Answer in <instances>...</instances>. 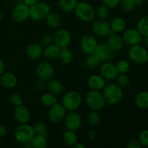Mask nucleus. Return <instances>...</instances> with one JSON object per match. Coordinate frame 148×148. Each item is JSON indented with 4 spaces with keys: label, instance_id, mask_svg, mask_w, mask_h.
<instances>
[{
    "label": "nucleus",
    "instance_id": "1",
    "mask_svg": "<svg viewBox=\"0 0 148 148\" xmlns=\"http://www.w3.org/2000/svg\"><path fill=\"white\" fill-rule=\"evenodd\" d=\"M102 93L106 104L111 106L119 103L124 96L123 88L114 82L106 83V86L102 90Z\"/></svg>",
    "mask_w": 148,
    "mask_h": 148
},
{
    "label": "nucleus",
    "instance_id": "2",
    "mask_svg": "<svg viewBox=\"0 0 148 148\" xmlns=\"http://www.w3.org/2000/svg\"><path fill=\"white\" fill-rule=\"evenodd\" d=\"M74 12L77 18L84 23H90L95 18V10L91 4L85 1L77 2Z\"/></svg>",
    "mask_w": 148,
    "mask_h": 148
},
{
    "label": "nucleus",
    "instance_id": "3",
    "mask_svg": "<svg viewBox=\"0 0 148 148\" xmlns=\"http://www.w3.org/2000/svg\"><path fill=\"white\" fill-rule=\"evenodd\" d=\"M33 126L27 124H20L16 128L14 132V139L19 144L26 145L30 143L35 136Z\"/></svg>",
    "mask_w": 148,
    "mask_h": 148
},
{
    "label": "nucleus",
    "instance_id": "4",
    "mask_svg": "<svg viewBox=\"0 0 148 148\" xmlns=\"http://www.w3.org/2000/svg\"><path fill=\"white\" fill-rule=\"evenodd\" d=\"M82 102V96L79 92L77 90H69L63 95L62 104L66 111H76L81 106Z\"/></svg>",
    "mask_w": 148,
    "mask_h": 148
},
{
    "label": "nucleus",
    "instance_id": "5",
    "mask_svg": "<svg viewBox=\"0 0 148 148\" xmlns=\"http://www.w3.org/2000/svg\"><path fill=\"white\" fill-rule=\"evenodd\" d=\"M85 102L87 106L91 110L94 111H100L106 105V101L102 92L95 90H90L87 92Z\"/></svg>",
    "mask_w": 148,
    "mask_h": 148
},
{
    "label": "nucleus",
    "instance_id": "6",
    "mask_svg": "<svg viewBox=\"0 0 148 148\" xmlns=\"http://www.w3.org/2000/svg\"><path fill=\"white\" fill-rule=\"evenodd\" d=\"M130 47L128 56L132 62L137 64H143L147 62L148 51L145 46L140 43Z\"/></svg>",
    "mask_w": 148,
    "mask_h": 148
},
{
    "label": "nucleus",
    "instance_id": "7",
    "mask_svg": "<svg viewBox=\"0 0 148 148\" xmlns=\"http://www.w3.org/2000/svg\"><path fill=\"white\" fill-rule=\"evenodd\" d=\"M51 12L49 4L43 1H38L34 5L30 7V17L36 22L42 21Z\"/></svg>",
    "mask_w": 148,
    "mask_h": 148
},
{
    "label": "nucleus",
    "instance_id": "8",
    "mask_svg": "<svg viewBox=\"0 0 148 148\" xmlns=\"http://www.w3.org/2000/svg\"><path fill=\"white\" fill-rule=\"evenodd\" d=\"M49 108H50L48 112V118L51 122L58 124L64 121L67 111L62 103L57 102Z\"/></svg>",
    "mask_w": 148,
    "mask_h": 148
},
{
    "label": "nucleus",
    "instance_id": "9",
    "mask_svg": "<svg viewBox=\"0 0 148 148\" xmlns=\"http://www.w3.org/2000/svg\"><path fill=\"white\" fill-rule=\"evenodd\" d=\"M53 43L60 49L69 47L72 43V36L66 29L58 28L53 35Z\"/></svg>",
    "mask_w": 148,
    "mask_h": 148
},
{
    "label": "nucleus",
    "instance_id": "10",
    "mask_svg": "<svg viewBox=\"0 0 148 148\" xmlns=\"http://www.w3.org/2000/svg\"><path fill=\"white\" fill-rule=\"evenodd\" d=\"M63 121L66 130L75 132L79 130L82 124V116L75 111L66 113Z\"/></svg>",
    "mask_w": 148,
    "mask_h": 148
},
{
    "label": "nucleus",
    "instance_id": "11",
    "mask_svg": "<svg viewBox=\"0 0 148 148\" xmlns=\"http://www.w3.org/2000/svg\"><path fill=\"white\" fill-rule=\"evenodd\" d=\"M115 52L109 47L106 43H98L94 51V54L101 61V63L106 62H111L114 57Z\"/></svg>",
    "mask_w": 148,
    "mask_h": 148
},
{
    "label": "nucleus",
    "instance_id": "12",
    "mask_svg": "<svg viewBox=\"0 0 148 148\" xmlns=\"http://www.w3.org/2000/svg\"><path fill=\"white\" fill-rule=\"evenodd\" d=\"M36 75L40 79L47 82L51 79L54 74L53 66L50 62H41L38 64L36 69Z\"/></svg>",
    "mask_w": 148,
    "mask_h": 148
},
{
    "label": "nucleus",
    "instance_id": "13",
    "mask_svg": "<svg viewBox=\"0 0 148 148\" xmlns=\"http://www.w3.org/2000/svg\"><path fill=\"white\" fill-rule=\"evenodd\" d=\"M12 17L16 23H23L30 17V7L23 2L16 4L12 10Z\"/></svg>",
    "mask_w": 148,
    "mask_h": 148
},
{
    "label": "nucleus",
    "instance_id": "14",
    "mask_svg": "<svg viewBox=\"0 0 148 148\" xmlns=\"http://www.w3.org/2000/svg\"><path fill=\"white\" fill-rule=\"evenodd\" d=\"M98 44V40L93 35H84L80 40L81 50L86 55L93 53Z\"/></svg>",
    "mask_w": 148,
    "mask_h": 148
},
{
    "label": "nucleus",
    "instance_id": "15",
    "mask_svg": "<svg viewBox=\"0 0 148 148\" xmlns=\"http://www.w3.org/2000/svg\"><path fill=\"white\" fill-rule=\"evenodd\" d=\"M92 31L97 37H107L111 32V27L108 22L106 20H94L92 24Z\"/></svg>",
    "mask_w": 148,
    "mask_h": 148
},
{
    "label": "nucleus",
    "instance_id": "16",
    "mask_svg": "<svg viewBox=\"0 0 148 148\" xmlns=\"http://www.w3.org/2000/svg\"><path fill=\"white\" fill-rule=\"evenodd\" d=\"M121 37L124 44L129 46L140 44L143 40V36L137 28H130L124 30Z\"/></svg>",
    "mask_w": 148,
    "mask_h": 148
},
{
    "label": "nucleus",
    "instance_id": "17",
    "mask_svg": "<svg viewBox=\"0 0 148 148\" xmlns=\"http://www.w3.org/2000/svg\"><path fill=\"white\" fill-rule=\"evenodd\" d=\"M99 72L100 75L106 81L115 80L118 75L115 64L110 62L101 63L99 66Z\"/></svg>",
    "mask_w": 148,
    "mask_h": 148
},
{
    "label": "nucleus",
    "instance_id": "18",
    "mask_svg": "<svg viewBox=\"0 0 148 148\" xmlns=\"http://www.w3.org/2000/svg\"><path fill=\"white\" fill-rule=\"evenodd\" d=\"M13 116L15 121L20 124H27L31 119V114L28 108L22 104L14 108Z\"/></svg>",
    "mask_w": 148,
    "mask_h": 148
},
{
    "label": "nucleus",
    "instance_id": "19",
    "mask_svg": "<svg viewBox=\"0 0 148 148\" xmlns=\"http://www.w3.org/2000/svg\"><path fill=\"white\" fill-rule=\"evenodd\" d=\"M106 43L114 52L120 51L124 48V43L123 41L122 37L119 35V33L111 32L107 36Z\"/></svg>",
    "mask_w": 148,
    "mask_h": 148
},
{
    "label": "nucleus",
    "instance_id": "20",
    "mask_svg": "<svg viewBox=\"0 0 148 148\" xmlns=\"http://www.w3.org/2000/svg\"><path fill=\"white\" fill-rule=\"evenodd\" d=\"M17 76L12 72H4L0 75V84L7 89L14 88L17 85Z\"/></svg>",
    "mask_w": 148,
    "mask_h": 148
},
{
    "label": "nucleus",
    "instance_id": "21",
    "mask_svg": "<svg viewBox=\"0 0 148 148\" xmlns=\"http://www.w3.org/2000/svg\"><path fill=\"white\" fill-rule=\"evenodd\" d=\"M106 85V80L101 75H91L88 79V85L90 90L101 91Z\"/></svg>",
    "mask_w": 148,
    "mask_h": 148
},
{
    "label": "nucleus",
    "instance_id": "22",
    "mask_svg": "<svg viewBox=\"0 0 148 148\" xmlns=\"http://www.w3.org/2000/svg\"><path fill=\"white\" fill-rule=\"evenodd\" d=\"M43 46L38 43H33L29 45L26 49V55L32 60H36L43 55Z\"/></svg>",
    "mask_w": 148,
    "mask_h": 148
},
{
    "label": "nucleus",
    "instance_id": "23",
    "mask_svg": "<svg viewBox=\"0 0 148 148\" xmlns=\"http://www.w3.org/2000/svg\"><path fill=\"white\" fill-rule=\"evenodd\" d=\"M60 49L59 46L53 43L43 48V55L48 60H55L59 58Z\"/></svg>",
    "mask_w": 148,
    "mask_h": 148
},
{
    "label": "nucleus",
    "instance_id": "24",
    "mask_svg": "<svg viewBox=\"0 0 148 148\" xmlns=\"http://www.w3.org/2000/svg\"><path fill=\"white\" fill-rule=\"evenodd\" d=\"M46 88L48 92L55 95H59L62 93L64 90V86L62 82L56 79H50L46 83Z\"/></svg>",
    "mask_w": 148,
    "mask_h": 148
},
{
    "label": "nucleus",
    "instance_id": "25",
    "mask_svg": "<svg viewBox=\"0 0 148 148\" xmlns=\"http://www.w3.org/2000/svg\"><path fill=\"white\" fill-rule=\"evenodd\" d=\"M111 32L119 33L124 32L127 27V23L122 17H116L111 20L109 23Z\"/></svg>",
    "mask_w": 148,
    "mask_h": 148
},
{
    "label": "nucleus",
    "instance_id": "26",
    "mask_svg": "<svg viewBox=\"0 0 148 148\" xmlns=\"http://www.w3.org/2000/svg\"><path fill=\"white\" fill-rule=\"evenodd\" d=\"M45 20H46V24L49 27L57 28L58 27H59L61 23H62V17L59 15V13L51 11L46 16Z\"/></svg>",
    "mask_w": 148,
    "mask_h": 148
},
{
    "label": "nucleus",
    "instance_id": "27",
    "mask_svg": "<svg viewBox=\"0 0 148 148\" xmlns=\"http://www.w3.org/2000/svg\"><path fill=\"white\" fill-rule=\"evenodd\" d=\"M135 104L140 109L148 108V91L143 90L138 92L135 97Z\"/></svg>",
    "mask_w": 148,
    "mask_h": 148
},
{
    "label": "nucleus",
    "instance_id": "28",
    "mask_svg": "<svg viewBox=\"0 0 148 148\" xmlns=\"http://www.w3.org/2000/svg\"><path fill=\"white\" fill-rule=\"evenodd\" d=\"M62 138L65 145L69 147H72L78 142L77 134L75 131H72V130H66V131L63 133Z\"/></svg>",
    "mask_w": 148,
    "mask_h": 148
},
{
    "label": "nucleus",
    "instance_id": "29",
    "mask_svg": "<svg viewBox=\"0 0 148 148\" xmlns=\"http://www.w3.org/2000/svg\"><path fill=\"white\" fill-rule=\"evenodd\" d=\"M48 144L46 135L35 134L34 137L30 142V147L34 148H45Z\"/></svg>",
    "mask_w": 148,
    "mask_h": 148
},
{
    "label": "nucleus",
    "instance_id": "30",
    "mask_svg": "<svg viewBox=\"0 0 148 148\" xmlns=\"http://www.w3.org/2000/svg\"><path fill=\"white\" fill-rule=\"evenodd\" d=\"M77 2V0H59L58 6L64 12H70L74 11Z\"/></svg>",
    "mask_w": 148,
    "mask_h": 148
},
{
    "label": "nucleus",
    "instance_id": "31",
    "mask_svg": "<svg viewBox=\"0 0 148 148\" xmlns=\"http://www.w3.org/2000/svg\"><path fill=\"white\" fill-rule=\"evenodd\" d=\"M60 62L64 64H68L71 63L73 60V53L69 49V47L62 48L60 49L59 58Z\"/></svg>",
    "mask_w": 148,
    "mask_h": 148
},
{
    "label": "nucleus",
    "instance_id": "32",
    "mask_svg": "<svg viewBox=\"0 0 148 148\" xmlns=\"http://www.w3.org/2000/svg\"><path fill=\"white\" fill-rule=\"evenodd\" d=\"M137 30L143 37L148 36V15L142 17L137 23Z\"/></svg>",
    "mask_w": 148,
    "mask_h": 148
},
{
    "label": "nucleus",
    "instance_id": "33",
    "mask_svg": "<svg viewBox=\"0 0 148 148\" xmlns=\"http://www.w3.org/2000/svg\"><path fill=\"white\" fill-rule=\"evenodd\" d=\"M40 102L45 106L51 107L57 103V98H56V95L51 92H45L40 96Z\"/></svg>",
    "mask_w": 148,
    "mask_h": 148
},
{
    "label": "nucleus",
    "instance_id": "34",
    "mask_svg": "<svg viewBox=\"0 0 148 148\" xmlns=\"http://www.w3.org/2000/svg\"><path fill=\"white\" fill-rule=\"evenodd\" d=\"M87 121L88 124L92 127L98 125L101 121V116L98 113V111L91 110L87 116Z\"/></svg>",
    "mask_w": 148,
    "mask_h": 148
},
{
    "label": "nucleus",
    "instance_id": "35",
    "mask_svg": "<svg viewBox=\"0 0 148 148\" xmlns=\"http://www.w3.org/2000/svg\"><path fill=\"white\" fill-rule=\"evenodd\" d=\"M110 14V9L105 4H102L95 10V17L101 20H106Z\"/></svg>",
    "mask_w": 148,
    "mask_h": 148
},
{
    "label": "nucleus",
    "instance_id": "36",
    "mask_svg": "<svg viewBox=\"0 0 148 148\" xmlns=\"http://www.w3.org/2000/svg\"><path fill=\"white\" fill-rule=\"evenodd\" d=\"M101 64V61L95 56L94 53L88 54L85 58V64L91 69H95L97 67H99Z\"/></svg>",
    "mask_w": 148,
    "mask_h": 148
},
{
    "label": "nucleus",
    "instance_id": "37",
    "mask_svg": "<svg viewBox=\"0 0 148 148\" xmlns=\"http://www.w3.org/2000/svg\"><path fill=\"white\" fill-rule=\"evenodd\" d=\"M115 80L116 83L122 88H127L130 85V82H131L130 77L127 74L124 73H118Z\"/></svg>",
    "mask_w": 148,
    "mask_h": 148
},
{
    "label": "nucleus",
    "instance_id": "38",
    "mask_svg": "<svg viewBox=\"0 0 148 148\" xmlns=\"http://www.w3.org/2000/svg\"><path fill=\"white\" fill-rule=\"evenodd\" d=\"M118 73L127 74L130 70V64L125 59H121L118 61L115 64Z\"/></svg>",
    "mask_w": 148,
    "mask_h": 148
},
{
    "label": "nucleus",
    "instance_id": "39",
    "mask_svg": "<svg viewBox=\"0 0 148 148\" xmlns=\"http://www.w3.org/2000/svg\"><path fill=\"white\" fill-rule=\"evenodd\" d=\"M120 5L121 9L127 12L133 11L137 6L136 0H121Z\"/></svg>",
    "mask_w": 148,
    "mask_h": 148
},
{
    "label": "nucleus",
    "instance_id": "40",
    "mask_svg": "<svg viewBox=\"0 0 148 148\" xmlns=\"http://www.w3.org/2000/svg\"><path fill=\"white\" fill-rule=\"evenodd\" d=\"M9 101H10V103L14 107L22 105L23 104V98H22L21 95L18 92H13L9 95Z\"/></svg>",
    "mask_w": 148,
    "mask_h": 148
},
{
    "label": "nucleus",
    "instance_id": "41",
    "mask_svg": "<svg viewBox=\"0 0 148 148\" xmlns=\"http://www.w3.org/2000/svg\"><path fill=\"white\" fill-rule=\"evenodd\" d=\"M35 134H42V135H46L47 134V127L46 124L43 121H38L33 125Z\"/></svg>",
    "mask_w": 148,
    "mask_h": 148
},
{
    "label": "nucleus",
    "instance_id": "42",
    "mask_svg": "<svg viewBox=\"0 0 148 148\" xmlns=\"http://www.w3.org/2000/svg\"><path fill=\"white\" fill-rule=\"evenodd\" d=\"M138 140L142 147H148V130H145L140 133Z\"/></svg>",
    "mask_w": 148,
    "mask_h": 148
},
{
    "label": "nucleus",
    "instance_id": "43",
    "mask_svg": "<svg viewBox=\"0 0 148 148\" xmlns=\"http://www.w3.org/2000/svg\"><path fill=\"white\" fill-rule=\"evenodd\" d=\"M53 43V35H51L49 33H46L44 34L41 38L40 40V45L43 47L48 46L49 44H51Z\"/></svg>",
    "mask_w": 148,
    "mask_h": 148
},
{
    "label": "nucleus",
    "instance_id": "44",
    "mask_svg": "<svg viewBox=\"0 0 148 148\" xmlns=\"http://www.w3.org/2000/svg\"><path fill=\"white\" fill-rule=\"evenodd\" d=\"M121 0H103V4L109 9L115 8L120 4Z\"/></svg>",
    "mask_w": 148,
    "mask_h": 148
},
{
    "label": "nucleus",
    "instance_id": "45",
    "mask_svg": "<svg viewBox=\"0 0 148 148\" xmlns=\"http://www.w3.org/2000/svg\"><path fill=\"white\" fill-rule=\"evenodd\" d=\"M141 147H142V145H140L139 140H134V139L130 140L127 144V148H140Z\"/></svg>",
    "mask_w": 148,
    "mask_h": 148
},
{
    "label": "nucleus",
    "instance_id": "46",
    "mask_svg": "<svg viewBox=\"0 0 148 148\" xmlns=\"http://www.w3.org/2000/svg\"><path fill=\"white\" fill-rule=\"evenodd\" d=\"M36 88L38 90H43L44 89V88H46V83H45V81L42 80V79H39V80L36 82Z\"/></svg>",
    "mask_w": 148,
    "mask_h": 148
},
{
    "label": "nucleus",
    "instance_id": "47",
    "mask_svg": "<svg viewBox=\"0 0 148 148\" xmlns=\"http://www.w3.org/2000/svg\"><path fill=\"white\" fill-rule=\"evenodd\" d=\"M7 133V130L5 126L0 124V138H3V137H5Z\"/></svg>",
    "mask_w": 148,
    "mask_h": 148
},
{
    "label": "nucleus",
    "instance_id": "48",
    "mask_svg": "<svg viewBox=\"0 0 148 148\" xmlns=\"http://www.w3.org/2000/svg\"><path fill=\"white\" fill-rule=\"evenodd\" d=\"M38 1V0H23V3H24L25 4H26L27 6H28L29 7L34 5V4H36Z\"/></svg>",
    "mask_w": 148,
    "mask_h": 148
},
{
    "label": "nucleus",
    "instance_id": "49",
    "mask_svg": "<svg viewBox=\"0 0 148 148\" xmlns=\"http://www.w3.org/2000/svg\"><path fill=\"white\" fill-rule=\"evenodd\" d=\"M5 70V64L2 59L0 58V75L3 73Z\"/></svg>",
    "mask_w": 148,
    "mask_h": 148
},
{
    "label": "nucleus",
    "instance_id": "50",
    "mask_svg": "<svg viewBox=\"0 0 148 148\" xmlns=\"http://www.w3.org/2000/svg\"><path fill=\"white\" fill-rule=\"evenodd\" d=\"M95 135H96V132H95L94 130H91V131L89 132V134H88V137H89V138L90 139V140H93V139H95Z\"/></svg>",
    "mask_w": 148,
    "mask_h": 148
},
{
    "label": "nucleus",
    "instance_id": "51",
    "mask_svg": "<svg viewBox=\"0 0 148 148\" xmlns=\"http://www.w3.org/2000/svg\"><path fill=\"white\" fill-rule=\"evenodd\" d=\"M72 147L73 148H85V145L82 144V143H79V142H77V143L75 145L72 146Z\"/></svg>",
    "mask_w": 148,
    "mask_h": 148
},
{
    "label": "nucleus",
    "instance_id": "52",
    "mask_svg": "<svg viewBox=\"0 0 148 148\" xmlns=\"http://www.w3.org/2000/svg\"><path fill=\"white\" fill-rule=\"evenodd\" d=\"M148 0H136V2H137V5H141L143 4V3H144L145 1H147Z\"/></svg>",
    "mask_w": 148,
    "mask_h": 148
},
{
    "label": "nucleus",
    "instance_id": "53",
    "mask_svg": "<svg viewBox=\"0 0 148 148\" xmlns=\"http://www.w3.org/2000/svg\"><path fill=\"white\" fill-rule=\"evenodd\" d=\"M145 38V45L148 48V36H146Z\"/></svg>",
    "mask_w": 148,
    "mask_h": 148
},
{
    "label": "nucleus",
    "instance_id": "54",
    "mask_svg": "<svg viewBox=\"0 0 148 148\" xmlns=\"http://www.w3.org/2000/svg\"><path fill=\"white\" fill-rule=\"evenodd\" d=\"M1 20H2V14H1V12H0V22L1 21Z\"/></svg>",
    "mask_w": 148,
    "mask_h": 148
},
{
    "label": "nucleus",
    "instance_id": "55",
    "mask_svg": "<svg viewBox=\"0 0 148 148\" xmlns=\"http://www.w3.org/2000/svg\"><path fill=\"white\" fill-rule=\"evenodd\" d=\"M147 62H148V57H147Z\"/></svg>",
    "mask_w": 148,
    "mask_h": 148
}]
</instances>
